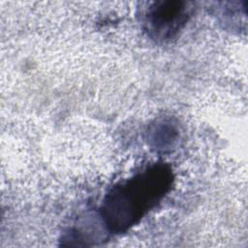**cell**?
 Here are the masks:
<instances>
[{"mask_svg": "<svg viewBox=\"0 0 248 248\" xmlns=\"http://www.w3.org/2000/svg\"><path fill=\"white\" fill-rule=\"evenodd\" d=\"M190 9L183 1H158L144 13V25L148 34L158 40L174 37L186 23Z\"/></svg>", "mask_w": 248, "mask_h": 248, "instance_id": "2", "label": "cell"}, {"mask_svg": "<svg viewBox=\"0 0 248 248\" xmlns=\"http://www.w3.org/2000/svg\"><path fill=\"white\" fill-rule=\"evenodd\" d=\"M170 170L163 165L148 168L124 184L113 187L104 201L103 218L110 230L123 232L134 225L169 190Z\"/></svg>", "mask_w": 248, "mask_h": 248, "instance_id": "1", "label": "cell"}]
</instances>
